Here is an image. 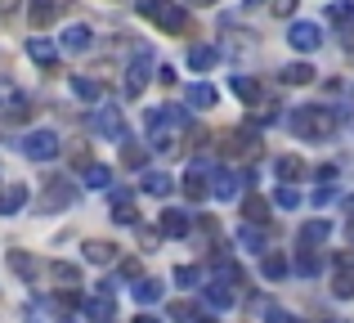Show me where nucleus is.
I'll return each mask as SVG.
<instances>
[{
	"label": "nucleus",
	"mask_w": 354,
	"mask_h": 323,
	"mask_svg": "<svg viewBox=\"0 0 354 323\" xmlns=\"http://www.w3.org/2000/svg\"><path fill=\"white\" fill-rule=\"evenodd\" d=\"M135 301H139V306H153V301H162V283H157V279H139V283H135Z\"/></svg>",
	"instance_id": "nucleus-33"
},
{
	"label": "nucleus",
	"mask_w": 354,
	"mask_h": 323,
	"mask_svg": "<svg viewBox=\"0 0 354 323\" xmlns=\"http://www.w3.org/2000/svg\"><path fill=\"white\" fill-rule=\"evenodd\" d=\"M229 90H234L242 104H260V81L256 77H229Z\"/></svg>",
	"instance_id": "nucleus-24"
},
{
	"label": "nucleus",
	"mask_w": 354,
	"mask_h": 323,
	"mask_svg": "<svg viewBox=\"0 0 354 323\" xmlns=\"http://www.w3.org/2000/svg\"><path fill=\"white\" fill-rule=\"evenodd\" d=\"M274 14L278 18H292L296 14V0H274Z\"/></svg>",
	"instance_id": "nucleus-43"
},
{
	"label": "nucleus",
	"mask_w": 354,
	"mask_h": 323,
	"mask_svg": "<svg viewBox=\"0 0 354 323\" xmlns=\"http://www.w3.org/2000/svg\"><path fill=\"white\" fill-rule=\"evenodd\" d=\"M139 189H144V193H153V198H166V193L175 189V180H171V175H162V171H144Z\"/></svg>",
	"instance_id": "nucleus-22"
},
{
	"label": "nucleus",
	"mask_w": 354,
	"mask_h": 323,
	"mask_svg": "<svg viewBox=\"0 0 354 323\" xmlns=\"http://www.w3.org/2000/svg\"><path fill=\"white\" fill-rule=\"evenodd\" d=\"M189 5H198V9H211V5H216V0H189Z\"/></svg>",
	"instance_id": "nucleus-50"
},
{
	"label": "nucleus",
	"mask_w": 354,
	"mask_h": 323,
	"mask_svg": "<svg viewBox=\"0 0 354 323\" xmlns=\"http://www.w3.org/2000/svg\"><path fill=\"white\" fill-rule=\"evenodd\" d=\"M269 323H301V319L287 315V310H269Z\"/></svg>",
	"instance_id": "nucleus-45"
},
{
	"label": "nucleus",
	"mask_w": 354,
	"mask_h": 323,
	"mask_svg": "<svg viewBox=\"0 0 354 323\" xmlns=\"http://www.w3.org/2000/svg\"><path fill=\"white\" fill-rule=\"evenodd\" d=\"M18 153L32 158V162H54L63 153V144H59V135H54V131H27L23 144H18Z\"/></svg>",
	"instance_id": "nucleus-3"
},
{
	"label": "nucleus",
	"mask_w": 354,
	"mask_h": 323,
	"mask_svg": "<svg viewBox=\"0 0 354 323\" xmlns=\"http://www.w3.org/2000/svg\"><path fill=\"white\" fill-rule=\"evenodd\" d=\"M175 283H180V288H193V283H198V270H193V265H180V270H175Z\"/></svg>",
	"instance_id": "nucleus-42"
},
{
	"label": "nucleus",
	"mask_w": 354,
	"mask_h": 323,
	"mask_svg": "<svg viewBox=\"0 0 354 323\" xmlns=\"http://www.w3.org/2000/svg\"><path fill=\"white\" fill-rule=\"evenodd\" d=\"M27 59H32L36 68H45V72H50L54 63H59V45H54V41H45V36H27Z\"/></svg>",
	"instance_id": "nucleus-9"
},
{
	"label": "nucleus",
	"mask_w": 354,
	"mask_h": 323,
	"mask_svg": "<svg viewBox=\"0 0 354 323\" xmlns=\"http://www.w3.org/2000/svg\"><path fill=\"white\" fill-rule=\"evenodd\" d=\"M113 220H117V225H139L135 198H130L126 189H117V193H113Z\"/></svg>",
	"instance_id": "nucleus-14"
},
{
	"label": "nucleus",
	"mask_w": 354,
	"mask_h": 323,
	"mask_svg": "<svg viewBox=\"0 0 354 323\" xmlns=\"http://www.w3.org/2000/svg\"><path fill=\"white\" fill-rule=\"evenodd\" d=\"M72 95L86 99V104H99V99H104V86H99V81H90V77H72Z\"/></svg>",
	"instance_id": "nucleus-29"
},
{
	"label": "nucleus",
	"mask_w": 354,
	"mask_h": 323,
	"mask_svg": "<svg viewBox=\"0 0 354 323\" xmlns=\"http://www.w3.org/2000/svg\"><path fill=\"white\" fill-rule=\"evenodd\" d=\"M238 180L242 175H234V171H216V180H211V193H216V198H238Z\"/></svg>",
	"instance_id": "nucleus-27"
},
{
	"label": "nucleus",
	"mask_w": 354,
	"mask_h": 323,
	"mask_svg": "<svg viewBox=\"0 0 354 323\" xmlns=\"http://www.w3.org/2000/svg\"><path fill=\"white\" fill-rule=\"evenodd\" d=\"M86 315L99 319V323H108V319H113V292H99V297H90V301H86Z\"/></svg>",
	"instance_id": "nucleus-30"
},
{
	"label": "nucleus",
	"mask_w": 354,
	"mask_h": 323,
	"mask_svg": "<svg viewBox=\"0 0 354 323\" xmlns=\"http://www.w3.org/2000/svg\"><path fill=\"white\" fill-rule=\"evenodd\" d=\"M274 202H278L283 211H296V207H301V189H296V184H283V189L274 193Z\"/></svg>",
	"instance_id": "nucleus-37"
},
{
	"label": "nucleus",
	"mask_w": 354,
	"mask_h": 323,
	"mask_svg": "<svg viewBox=\"0 0 354 323\" xmlns=\"http://www.w3.org/2000/svg\"><path fill=\"white\" fill-rule=\"evenodd\" d=\"M242 220H247V225H265L269 220V202L256 198V193H247V198H242Z\"/></svg>",
	"instance_id": "nucleus-20"
},
{
	"label": "nucleus",
	"mask_w": 354,
	"mask_h": 323,
	"mask_svg": "<svg viewBox=\"0 0 354 323\" xmlns=\"http://www.w3.org/2000/svg\"><path fill=\"white\" fill-rule=\"evenodd\" d=\"M90 45H95V32H90L86 23H72V27H63V50H68V54H86Z\"/></svg>",
	"instance_id": "nucleus-11"
},
{
	"label": "nucleus",
	"mask_w": 354,
	"mask_h": 323,
	"mask_svg": "<svg viewBox=\"0 0 354 323\" xmlns=\"http://www.w3.org/2000/svg\"><path fill=\"white\" fill-rule=\"evenodd\" d=\"M148 72H153V50H148V45H139L135 59H130V68H126V95L130 99H139L148 90Z\"/></svg>",
	"instance_id": "nucleus-5"
},
{
	"label": "nucleus",
	"mask_w": 354,
	"mask_h": 323,
	"mask_svg": "<svg viewBox=\"0 0 354 323\" xmlns=\"http://www.w3.org/2000/svg\"><path fill=\"white\" fill-rule=\"evenodd\" d=\"M184 126H189V113L184 108H153L148 113V144H153L157 153H171L175 144H180V135H184Z\"/></svg>",
	"instance_id": "nucleus-1"
},
{
	"label": "nucleus",
	"mask_w": 354,
	"mask_h": 323,
	"mask_svg": "<svg viewBox=\"0 0 354 323\" xmlns=\"http://www.w3.org/2000/svg\"><path fill=\"white\" fill-rule=\"evenodd\" d=\"M135 323H162L157 315H135Z\"/></svg>",
	"instance_id": "nucleus-49"
},
{
	"label": "nucleus",
	"mask_w": 354,
	"mask_h": 323,
	"mask_svg": "<svg viewBox=\"0 0 354 323\" xmlns=\"http://www.w3.org/2000/svg\"><path fill=\"white\" fill-rule=\"evenodd\" d=\"M113 184V166H86V189H108Z\"/></svg>",
	"instance_id": "nucleus-34"
},
{
	"label": "nucleus",
	"mask_w": 354,
	"mask_h": 323,
	"mask_svg": "<svg viewBox=\"0 0 354 323\" xmlns=\"http://www.w3.org/2000/svg\"><path fill=\"white\" fill-rule=\"evenodd\" d=\"M121 162H126V166H135V171H139V166L148 162V153H144V149H135V144H126V149H121Z\"/></svg>",
	"instance_id": "nucleus-41"
},
{
	"label": "nucleus",
	"mask_w": 354,
	"mask_h": 323,
	"mask_svg": "<svg viewBox=\"0 0 354 323\" xmlns=\"http://www.w3.org/2000/svg\"><path fill=\"white\" fill-rule=\"evenodd\" d=\"M50 274H54V283H59V288H68V292H77V288H81L77 265H68V261H54V265H50Z\"/></svg>",
	"instance_id": "nucleus-26"
},
{
	"label": "nucleus",
	"mask_w": 354,
	"mask_h": 323,
	"mask_svg": "<svg viewBox=\"0 0 354 323\" xmlns=\"http://www.w3.org/2000/svg\"><path fill=\"white\" fill-rule=\"evenodd\" d=\"M148 18H153V23L162 27V32H189V14H184L180 5H166V0H157Z\"/></svg>",
	"instance_id": "nucleus-8"
},
{
	"label": "nucleus",
	"mask_w": 354,
	"mask_h": 323,
	"mask_svg": "<svg viewBox=\"0 0 354 323\" xmlns=\"http://www.w3.org/2000/svg\"><path fill=\"white\" fill-rule=\"evenodd\" d=\"M157 72V81H162V86H175V72L171 68H153Z\"/></svg>",
	"instance_id": "nucleus-46"
},
{
	"label": "nucleus",
	"mask_w": 354,
	"mask_h": 323,
	"mask_svg": "<svg viewBox=\"0 0 354 323\" xmlns=\"http://www.w3.org/2000/svg\"><path fill=\"white\" fill-rule=\"evenodd\" d=\"M346 238H350V243H354V220H346Z\"/></svg>",
	"instance_id": "nucleus-51"
},
{
	"label": "nucleus",
	"mask_w": 354,
	"mask_h": 323,
	"mask_svg": "<svg viewBox=\"0 0 354 323\" xmlns=\"http://www.w3.org/2000/svg\"><path fill=\"white\" fill-rule=\"evenodd\" d=\"M27 207V184H9L5 193H0V216H14V211Z\"/></svg>",
	"instance_id": "nucleus-18"
},
{
	"label": "nucleus",
	"mask_w": 354,
	"mask_h": 323,
	"mask_svg": "<svg viewBox=\"0 0 354 323\" xmlns=\"http://www.w3.org/2000/svg\"><path fill=\"white\" fill-rule=\"evenodd\" d=\"M216 86H211V81H198V86H189L184 90V104L193 108V113H207V108H216Z\"/></svg>",
	"instance_id": "nucleus-10"
},
{
	"label": "nucleus",
	"mask_w": 354,
	"mask_h": 323,
	"mask_svg": "<svg viewBox=\"0 0 354 323\" xmlns=\"http://www.w3.org/2000/svg\"><path fill=\"white\" fill-rule=\"evenodd\" d=\"M198 323H216V319H211V315H202V319H198Z\"/></svg>",
	"instance_id": "nucleus-53"
},
{
	"label": "nucleus",
	"mask_w": 354,
	"mask_h": 323,
	"mask_svg": "<svg viewBox=\"0 0 354 323\" xmlns=\"http://www.w3.org/2000/svg\"><path fill=\"white\" fill-rule=\"evenodd\" d=\"M346 211H354V193H350V198H346Z\"/></svg>",
	"instance_id": "nucleus-52"
},
{
	"label": "nucleus",
	"mask_w": 354,
	"mask_h": 323,
	"mask_svg": "<svg viewBox=\"0 0 354 323\" xmlns=\"http://www.w3.org/2000/svg\"><path fill=\"white\" fill-rule=\"evenodd\" d=\"M341 126V113L337 108H323V104H310V108H296L292 113V131L301 140H332Z\"/></svg>",
	"instance_id": "nucleus-2"
},
{
	"label": "nucleus",
	"mask_w": 354,
	"mask_h": 323,
	"mask_svg": "<svg viewBox=\"0 0 354 323\" xmlns=\"http://www.w3.org/2000/svg\"><path fill=\"white\" fill-rule=\"evenodd\" d=\"M54 5H72V0H54Z\"/></svg>",
	"instance_id": "nucleus-54"
},
{
	"label": "nucleus",
	"mask_w": 354,
	"mask_h": 323,
	"mask_svg": "<svg viewBox=\"0 0 354 323\" xmlns=\"http://www.w3.org/2000/svg\"><path fill=\"white\" fill-rule=\"evenodd\" d=\"M274 175H278L283 184H296V180L305 175V162L296 158V153H287V158H278V162H274Z\"/></svg>",
	"instance_id": "nucleus-19"
},
{
	"label": "nucleus",
	"mask_w": 354,
	"mask_h": 323,
	"mask_svg": "<svg viewBox=\"0 0 354 323\" xmlns=\"http://www.w3.org/2000/svg\"><path fill=\"white\" fill-rule=\"evenodd\" d=\"M121 274H126V279H139V261H121Z\"/></svg>",
	"instance_id": "nucleus-47"
},
{
	"label": "nucleus",
	"mask_w": 354,
	"mask_h": 323,
	"mask_svg": "<svg viewBox=\"0 0 354 323\" xmlns=\"http://www.w3.org/2000/svg\"><path fill=\"white\" fill-rule=\"evenodd\" d=\"M54 14H59V5H54V0H27V18H32L36 27H50Z\"/></svg>",
	"instance_id": "nucleus-25"
},
{
	"label": "nucleus",
	"mask_w": 354,
	"mask_h": 323,
	"mask_svg": "<svg viewBox=\"0 0 354 323\" xmlns=\"http://www.w3.org/2000/svg\"><path fill=\"white\" fill-rule=\"evenodd\" d=\"M332 297H341V301H350V297H354V274L337 270V279H332Z\"/></svg>",
	"instance_id": "nucleus-39"
},
{
	"label": "nucleus",
	"mask_w": 354,
	"mask_h": 323,
	"mask_svg": "<svg viewBox=\"0 0 354 323\" xmlns=\"http://www.w3.org/2000/svg\"><path fill=\"white\" fill-rule=\"evenodd\" d=\"M171 319L175 323H193V319H198V310H193L189 301H175V306H171Z\"/></svg>",
	"instance_id": "nucleus-40"
},
{
	"label": "nucleus",
	"mask_w": 354,
	"mask_h": 323,
	"mask_svg": "<svg viewBox=\"0 0 354 323\" xmlns=\"http://www.w3.org/2000/svg\"><path fill=\"white\" fill-rule=\"evenodd\" d=\"M332 234L328 220H310V225H301V252H310V247H319L323 238Z\"/></svg>",
	"instance_id": "nucleus-23"
},
{
	"label": "nucleus",
	"mask_w": 354,
	"mask_h": 323,
	"mask_svg": "<svg viewBox=\"0 0 354 323\" xmlns=\"http://www.w3.org/2000/svg\"><path fill=\"white\" fill-rule=\"evenodd\" d=\"M9 270H14L18 279L32 283L36 274H41V261H36V256H27V252H9Z\"/></svg>",
	"instance_id": "nucleus-21"
},
{
	"label": "nucleus",
	"mask_w": 354,
	"mask_h": 323,
	"mask_svg": "<svg viewBox=\"0 0 354 323\" xmlns=\"http://www.w3.org/2000/svg\"><path fill=\"white\" fill-rule=\"evenodd\" d=\"M260 274H265L269 283H278L287 274V261H283V256H265V261H260Z\"/></svg>",
	"instance_id": "nucleus-38"
},
{
	"label": "nucleus",
	"mask_w": 354,
	"mask_h": 323,
	"mask_svg": "<svg viewBox=\"0 0 354 323\" xmlns=\"http://www.w3.org/2000/svg\"><path fill=\"white\" fill-rule=\"evenodd\" d=\"M184 198H189V202L207 198V175H202V166H193V171L184 175Z\"/></svg>",
	"instance_id": "nucleus-28"
},
{
	"label": "nucleus",
	"mask_w": 354,
	"mask_h": 323,
	"mask_svg": "<svg viewBox=\"0 0 354 323\" xmlns=\"http://www.w3.org/2000/svg\"><path fill=\"white\" fill-rule=\"evenodd\" d=\"M310 81H314L310 63H292V68H283V86H310Z\"/></svg>",
	"instance_id": "nucleus-32"
},
{
	"label": "nucleus",
	"mask_w": 354,
	"mask_h": 323,
	"mask_svg": "<svg viewBox=\"0 0 354 323\" xmlns=\"http://www.w3.org/2000/svg\"><path fill=\"white\" fill-rule=\"evenodd\" d=\"M328 18L346 32V45H350V36H354V5H341V0H337V5L328 9Z\"/></svg>",
	"instance_id": "nucleus-31"
},
{
	"label": "nucleus",
	"mask_w": 354,
	"mask_h": 323,
	"mask_svg": "<svg viewBox=\"0 0 354 323\" xmlns=\"http://www.w3.org/2000/svg\"><path fill=\"white\" fill-rule=\"evenodd\" d=\"M72 202H77V189H72V184H59V180H50V189H45V211L72 207Z\"/></svg>",
	"instance_id": "nucleus-15"
},
{
	"label": "nucleus",
	"mask_w": 354,
	"mask_h": 323,
	"mask_svg": "<svg viewBox=\"0 0 354 323\" xmlns=\"http://www.w3.org/2000/svg\"><path fill=\"white\" fill-rule=\"evenodd\" d=\"M238 247H242V252H251V256H265V252H269L265 229H260V225H242V229H238Z\"/></svg>",
	"instance_id": "nucleus-13"
},
{
	"label": "nucleus",
	"mask_w": 354,
	"mask_h": 323,
	"mask_svg": "<svg viewBox=\"0 0 354 323\" xmlns=\"http://www.w3.org/2000/svg\"><path fill=\"white\" fill-rule=\"evenodd\" d=\"M90 126H95L104 140L126 144V122H121V108H113V104H95V113H90Z\"/></svg>",
	"instance_id": "nucleus-4"
},
{
	"label": "nucleus",
	"mask_w": 354,
	"mask_h": 323,
	"mask_svg": "<svg viewBox=\"0 0 354 323\" xmlns=\"http://www.w3.org/2000/svg\"><path fill=\"white\" fill-rule=\"evenodd\" d=\"M189 229H193L189 211H180V207H166V211H162V234H166V238H184Z\"/></svg>",
	"instance_id": "nucleus-12"
},
{
	"label": "nucleus",
	"mask_w": 354,
	"mask_h": 323,
	"mask_svg": "<svg viewBox=\"0 0 354 323\" xmlns=\"http://www.w3.org/2000/svg\"><path fill=\"white\" fill-rule=\"evenodd\" d=\"M220 63V50L216 45H189V68L193 72H211Z\"/></svg>",
	"instance_id": "nucleus-16"
},
{
	"label": "nucleus",
	"mask_w": 354,
	"mask_h": 323,
	"mask_svg": "<svg viewBox=\"0 0 354 323\" xmlns=\"http://www.w3.org/2000/svg\"><path fill=\"white\" fill-rule=\"evenodd\" d=\"M287 45H292L296 54H314L323 45V27L319 23H305V18H296L292 32H287Z\"/></svg>",
	"instance_id": "nucleus-7"
},
{
	"label": "nucleus",
	"mask_w": 354,
	"mask_h": 323,
	"mask_svg": "<svg viewBox=\"0 0 354 323\" xmlns=\"http://www.w3.org/2000/svg\"><path fill=\"white\" fill-rule=\"evenodd\" d=\"M207 301L216 310H229L234 306V292H229V283H207Z\"/></svg>",
	"instance_id": "nucleus-35"
},
{
	"label": "nucleus",
	"mask_w": 354,
	"mask_h": 323,
	"mask_svg": "<svg viewBox=\"0 0 354 323\" xmlns=\"http://www.w3.org/2000/svg\"><path fill=\"white\" fill-rule=\"evenodd\" d=\"M337 270H346V274H354V252H337Z\"/></svg>",
	"instance_id": "nucleus-44"
},
{
	"label": "nucleus",
	"mask_w": 354,
	"mask_h": 323,
	"mask_svg": "<svg viewBox=\"0 0 354 323\" xmlns=\"http://www.w3.org/2000/svg\"><path fill=\"white\" fill-rule=\"evenodd\" d=\"M319 270H323V256L319 252H301V256H296V274H301V279H314Z\"/></svg>",
	"instance_id": "nucleus-36"
},
{
	"label": "nucleus",
	"mask_w": 354,
	"mask_h": 323,
	"mask_svg": "<svg viewBox=\"0 0 354 323\" xmlns=\"http://www.w3.org/2000/svg\"><path fill=\"white\" fill-rule=\"evenodd\" d=\"M14 9H18V0H0V14H5V18L14 14Z\"/></svg>",
	"instance_id": "nucleus-48"
},
{
	"label": "nucleus",
	"mask_w": 354,
	"mask_h": 323,
	"mask_svg": "<svg viewBox=\"0 0 354 323\" xmlns=\"http://www.w3.org/2000/svg\"><path fill=\"white\" fill-rule=\"evenodd\" d=\"M86 261L90 265H113L117 261V247L108 238H86Z\"/></svg>",
	"instance_id": "nucleus-17"
},
{
	"label": "nucleus",
	"mask_w": 354,
	"mask_h": 323,
	"mask_svg": "<svg viewBox=\"0 0 354 323\" xmlns=\"http://www.w3.org/2000/svg\"><path fill=\"white\" fill-rule=\"evenodd\" d=\"M0 117H5V122H23V117H32L27 95H23V90H18L9 77H0Z\"/></svg>",
	"instance_id": "nucleus-6"
}]
</instances>
